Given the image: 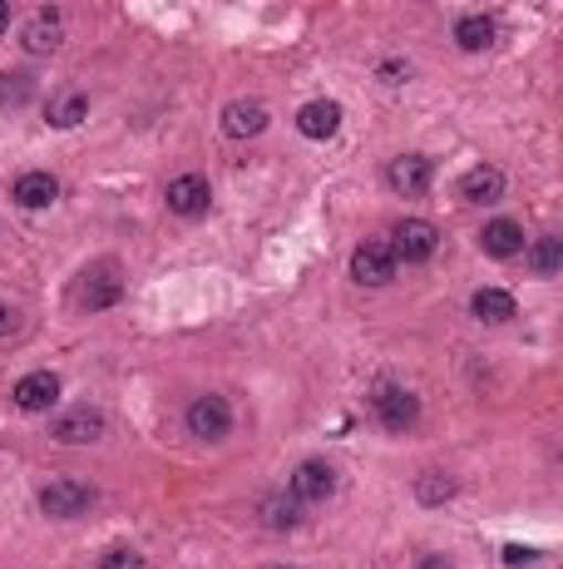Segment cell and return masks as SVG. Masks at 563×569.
<instances>
[{
	"mask_svg": "<svg viewBox=\"0 0 563 569\" xmlns=\"http://www.w3.org/2000/svg\"><path fill=\"white\" fill-rule=\"evenodd\" d=\"M90 505H94V486L80 476H55L40 490V510H45L50 520H74V515H84Z\"/></svg>",
	"mask_w": 563,
	"mask_h": 569,
	"instance_id": "obj_1",
	"label": "cell"
},
{
	"mask_svg": "<svg viewBox=\"0 0 563 569\" xmlns=\"http://www.w3.org/2000/svg\"><path fill=\"white\" fill-rule=\"evenodd\" d=\"M104 426H110V421H104L100 406H70L50 421V436H55L60 446H94V441L104 436Z\"/></svg>",
	"mask_w": 563,
	"mask_h": 569,
	"instance_id": "obj_2",
	"label": "cell"
},
{
	"mask_svg": "<svg viewBox=\"0 0 563 569\" xmlns=\"http://www.w3.org/2000/svg\"><path fill=\"white\" fill-rule=\"evenodd\" d=\"M371 406H376V421L390 431V436H406V431L420 421V396L406 392V386H380V392L371 396Z\"/></svg>",
	"mask_w": 563,
	"mask_h": 569,
	"instance_id": "obj_3",
	"label": "cell"
},
{
	"mask_svg": "<svg viewBox=\"0 0 563 569\" xmlns=\"http://www.w3.org/2000/svg\"><path fill=\"white\" fill-rule=\"evenodd\" d=\"M396 252H390L386 238H366L356 252H352V278L361 282V288H386L390 278H396Z\"/></svg>",
	"mask_w": 563,
	"mask_h": 569,
	"instance_id": "obj_4",
	"label": "cell"
},
{
	"mask_svg": "<svg viewBox=\"0 0 563 569\" xmlns=\"http://www.w3.org/2000/svg\"><path fill=\"white\" fill-rule=\"evenodd\" d=\"M188 436H198V441H222L232 431V406H228V396H218V392H208V396H194V406H188Z\"/></svg>",
	"mask_w": 563,
	"mask_h": 569,
	"instance_id": "obj_5",
	"label": "cell"
},
{
	"mask_svg": "<svg viewBox=\"0 0 563 569\" xmlns=\"http://www.w3.org/2000/svg\"><path fill=\"white\" fill-rule=\"evenodd\" d=\"M435 248H440V228L425 224V218H406V224H396V234H390L396 262H425V258H435Z\"/></svg>",
	"mask_w": 563,
	"mask_h": 569,
	"instance_id": "obj_6",
	"label": "cell"
},
{
	"mask_svg": "<svg viewBox=\"0 0 563 569\" xmlns=\"http://www.w3.org/2000/svg\"><path fill=\"white\" fill-rule=\"evenodd\" d=\"M164 204H168V214H178V218H204L212 204V188L204 174H178V178H168Z\"/></svg>",
	"mask_w": 563,
	"mask_h": 569,
	"instance_id": "obj_7",
	"label": "cell"
},
{
	"mask_svg": "<svg viewBox=\"0 0 563 569\" xmlns=\"http://www.w3.org/2000/svg\"><path fill=\"white\" fill-rule=\"evenodd\" d=\"M296 505H322L336 495V470L326 466V461H302V466L292 470V486H286Z\"/></svg>",
	"mask_w": 563,
	"mask_h": 569,
	"instance_id": "obj_8",
	"label": "cell"
},
{
	"mask_svg": "<svg viewBox=\"0 0 563 569\" xmlns=\"http://www.w3.org/2000/svg\"><path fill=\"white\" fill-rule=\"evenodd\" d=\"M386 184L396 188L400 198H420V194H430V184H435V164L425 159V154H400V159H390V168H386Z\"/></svg>",
	"mask_w": 563,
	"mask_h": 569,
	"instance_id": "obj_9",
	"label": "cell"
},
{
	"mask_svg": "<svg viewBox=\"0 0 563 569\" xmlns=\"http://www.w3.org/2000/svg\"><path fill=\"white\" fill-rule=\"evenodd\" d=\"M119 298H124V278L110 268V262H100L94 272H84V282H80V308L104 312V308H114Z\"/></svg>",
	"mask_w": 563,
	"mask_h": 569,
	"instance_id": "obj_10",
	"label": "cell"
},
{
	"mask_svg": "<svg viewBox=\"0 0 563 569\" xmlns=\"http://www.w3.org/2000/svg\"><path fill=\"white\" fill-rule=\"evenodd\" d=\"M262 130H268V104L262 100H232L222 110V134L228 139H258Z\"/></svg>",
	"mask_w": 563,
	"mask_h": 569,
	"instance_id": "obj_11",
	"label": "cell"
},
{
	"mask_svg": "<svg viewBox=\"0 0 563 569\" xmlns=\"http://www.w3.org/2000/svg\"><path fill=\"white\" fill-rule=\"evenodd\" d=\"M10 402L20 411H50L60 402V376L55 372H25L15 382V392H10Z\"/></svg>",
	"mask_w": 563,
	"mask_h": 569,
	"instance_id": "obj_12",
	"label": "cell"
},
{
	"mask_svg": "<svg viewBox=\"0 0 563 569\" xmlns=\"http://www.w3.org/2000/svg\"><path fill=\"white\" fill-rule=\"evenodd\" d=\"M10 198H15L20 208H50V204L60 198V178L50 174V168H30V174H20V178H15Z\"/></svg>",
	"mask_w": 563,
	"mask_h": 569,
	"instance_id": "obj_13",
	"label": "cell"
},
{
	"mask_svg": "<svg viewBox=\"0 0 563 569\" xmlns=\"http://www.w3.org/2000/svg\"><path fill=\"white\" fill-rule=\"evenodd\" d=\"M60 40H65V25H60L55 10H35V15L25 20V30H20V45H25L30 55H50V50H60Z\"/></svg>",
	"mask_w": 563,
	"mask_h": 569,
	"instance_id": "obj_14",
	"label": "cell"
},
{
	"mask_svg": "<svg viewBox=\"0 0 563 569\" xmlns=\"http://www.w3.org/2000/svg\"><path fill=\"white\" fill-rule=\"evenodd\" d=\"M296 130L306 134V139H332L336 130H342V104L336 100H312L296 110Z\"/></svg>",
	"mask_w": 563,
	"mask_h": 569,
	"instance_id": "obj_15",
	"label": "cell"
},
{
	"mask_svg": "<svg viewBox=\"0 0 563 569\" xmlns=\"http://www.w3.org/2000/svg\"><path fill=\"white\" fill-rule=\"evenodd\" d=\"M480 248L490 252V258H519V252H524V228H519L514 218H494V224L480 228Z\"/></svg>",
	"mask_w": 563,
	"mask_h": 569,
	"instance_id": "obj_16",
	"label": "cell"
},
{
	"mask_svg": "<svg viewBox=\"0 0 563 569\" xmlns=\"http://www.w3.org/2000/svg\"><path fill=\"white\" fill-rule=\"evenodd\" d=\"M45 120L55 124V130H74L80 120H90V94L84 90H55L45 104Z\"/></svg>",
	"mask_w": 563,
	"mask_h": 569,
	"instance_id": "obj_17",
	"label": "cell"
},
{
	"mask_svg": "<svg viewBox=\"0 0 563 569\" xmlns=\"http://www.w3.org/2000/svg\"><path fill=\"white\" fill-rule=\"evenodd\" d=\"M460 194L470 198V204H499V198H504V174H499L494 164H475L470 174L460 178Z\"/></svg>",
	"mask_w": 563,
	"mask_h": 569,
	"instance_id": "obj_18",
	"label": "cell"
},
{
	"mask_svg": "<svg viewBox=\"0 0 563 569\" xmlns=\"http://www.w3.org/2000/svg\"><path fill=\"white\" fill-rule=\"evenodd\" d=\"M470 312H475L480 322H509L519 308H514V298H509L504 288H480V292L470 298Z\"/></svg>",
	"mask_w": 563,
	"mask_h": 569,
	"instance_id": "obj_19",
	"label": "cell"
},
{
	"mask_svg": "<svg viewBox=\"0 0 563 569\" xmlns=\"http://www.w3.org/2000/svg\"><path fill=\"white\" fill-rule=\"evenodd\" d=\"M524 262L534 278H554V272L563 268V244L559 238H534V244L524 248Z\"/></svg>",
	"mask_w": 563,
	"mask_h": 569,
	"instance_id": "obj_20",
	"label": "cell"
},
{
	"mask_svg": "<svg viewBox=\"0 0 563 569\" xmlns=\"http://www.w3.org/2000/svg\"><path fill=\"white\" fill-rule=\"evenodd\" d=\"M455 40H460V50H490L494 45V20L490 15H460L455 20Z\"/></svg>",
	"mask_w": 563,
	"mask_h": 569,
	"instance_id": "obj_21",
	"label": "cell"
},
{
	"mask_svg": "<svg viewBox=\"0 0 563 569\" xmlns=\"http://www.w3.org/2000/svg\"><path fill=\"white\" fill-rule=\"evenodd\" d=\"M262 525H268V530H296V525H302V505H296L292 495H268V500H262Z\"/></svg>",
	"mask_w": 563,
	"mask_h": 569,
	"instance_id": "obj_22",
	"label": "cell"
},
{
	"mask_svg": "<svg viewBox=\"0 0 563 569\" xmlns=\"http://www.w3.org/2000/svg\"><path fill=\"white\" fill-rule=\"evenodd\" d=\"M30 94H35V75L30 70L0 75V110H20V104H30Z\"/></svg>",
	"mask_w": 563,
	"mask_h": 569,
	"instance_id": "obj_23",
	"label": "cell"
},
{
	"mask_svg": "<svg viewBox=\"0 0 563 569\" xmlns=\"http://www.w3.org/2000/svg\"><path fill=\"white\" fill-rule=\"evenodd\" d=\"M455 495V480L445 476V470H425V476H416V500L420 505H445Z\"/></svg>",
	"mask_w": 563,
	"mask_h": 569,
	"instance_id": "obj_24",
	"label": "cell"
},
{
	"mask_svg": "<svg viewBox=\"0 0 563 569\" xmlns=\"http://www.w3.org/2000/svg\"><path fill=\"white\" fill-rule=\"evenodd\" d=\"M94 569H144V555L139 550H110Z\"/></svg>",
	"mask_w": 563,
	"mask_h": 569,
	"instance_id": "obj_25",
	"label": "cell"
},
{
	"mask_svg": "<svg viewBox=\"0 0 563 569\" xmlns=\"http://www.w3.org/2000/svg\"><path fill=\"white\" fill-rule=\"evenodd\" d=\"M406 75H410V70L400 65V60H386V65H380V80H386V84H406Z\"/></svg>",
	"mask_w": 563,
	"mask_h": 569,
	"instance_id": "obj_26",
	"label": "cell"
},
{
	"mask_svg": "<svg viewBox=\"0 0 563 569\" xmlns=\"http://www.w3.org/2000/svg\"><path fill=\"white\" fill-rule=\"evenodd\" d=\"M15 327H20V312L0 302V337H10V332H15Z\"/></svg>",
	"mask_w": 563,
	"mask_h": 569,
	"instance_id": "obj_27",
	"label": "cell"
},
{
	"mask_svg": "<svg viewBox=\"0 0 563 569\" xmlns=\"http://www.w3.org/2000/svg\"><path fill=\"white\" fill-rule=\"evenodd\" d=\"M504 560H509V565H529V560H534V550H524V545H509Z\"/></svg>",
	"mask_w": 563,
	"mask_h": 569,
	"instance_id": "obj_28",
	"label": "cell"
},
{
	"mask_svg": "<svg viewBox=\"0 0 563 569\" xmlns=\"http://www.w3.org/2000/svg\"><path fill=\"white\" fill-rule=\"evenodd\" d=\"M416 569H455L450 560H445V555H420V565Z\"/></svg>",
	"mask_w": 563,
	"mask_h": 569,
	"instance_id": "obj_29",
	"label": "cell"
},
{
	"mask_svg": "<svg viewBox=\"0 0 563 569\" xmlns=\"http://www.w3.org/2000/svg\"><path fill=\"white\" fill-rule=\"evenodd\" d=\"M10 25V6H6V0H0V30H6Z\"/></svg>",
	"mask_w": 563,
	"mask_h": 569,
	"instance_id": "obj_30",
	"label": "cell"
}]
</instances>
